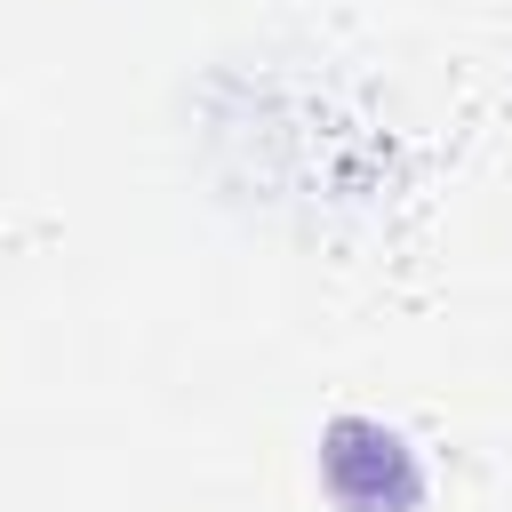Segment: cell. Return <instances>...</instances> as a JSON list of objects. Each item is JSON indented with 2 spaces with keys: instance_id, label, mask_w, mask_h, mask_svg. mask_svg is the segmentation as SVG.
Masks as SVG:
<instances>
[{
  "instance_id": "obj_1",
  "label": "cell",
  "mask_w": 512,
  "mask_h": 512,
  "mask_svg": "<svg viewBox=\"0 0 512 512\" xmlns=\"http://www.w3.org/2000/svg\"><path fill=\"white\" fill-rule=\"evenodd\" d=\"M320 480H328V496L344 512H416L424 504L416 448L376 416H336L320 432Z\"/></svg>"
}]
</instances>
